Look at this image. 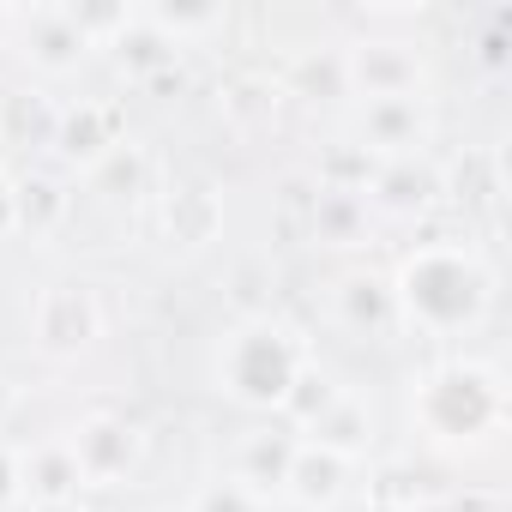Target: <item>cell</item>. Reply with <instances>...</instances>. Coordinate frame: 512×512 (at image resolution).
<instances>
[{"label":"cell","mask_w":512,"mask_h":512,"mask_svg":"<svg viewBox=\"0 0 512 512\" xmlns=\"http://www.w3.org/2000/svg\"><path fill=\"white\" fill-rule=\"evenodd\" d=\"M434 139V109L428 97H380V103H362V121H356V151L380 157V163H398V157H422Z\"/></svg>","instance_id":"52a82bcc"},{"label":"cell","mask_w":512,"mask_h":512,"mask_svg":"<svg viewBox=\"0 0 512 512\" xmlns=\"http://www.w3.org/2000/svg\"><path fill=\"white\" fill-rule=\"evenodd\" d=\"M19 31H25V49H19V55H25L37 73H49V79L73 73V67L91 55L85 25H79L73 13H61V7H37V13H25V19H19Z\"/></svg>","instance_id":"30bf717a"},{"label":"cell","mask_w":512,"mask_h":512,"mask_svg":"<svg viewBox=\"0 0 512 512\" xmlns=\"http://www.w3.org/2000/svg\"><path fill=\"white\" fill-rule=\"evenodd\" d=\"M332 314H338V326L344 332H356V338H392L404 320H398V296H392V278H380V272H350V278H338V290H332Z\"/></svg>","instance_id":"8fae6325"},{"label":"cell","mask_w":512,"mask_h":512,"mask_svg":"<svg viewBox=\"0 0 512 512\" xmlns=\"http://www.w3.org/2000/svg\"><path fill=\"white\" fill-rule=\"evenodd\" d=\"M0 235H19V211H13V181L0 175Z\"/></svg>","instance_id":"44dd1931"},{"label":"cell","mask_w":512,"mask_h":512,"mask_svg":"<svg viewBox=\"0 0 512 512\" xmlns=\"http://www.w3.org/2000/svg\"><path fill=\"white\" fill-rule=\"evenodd\" d=\"M338 398H344V386H338L332 374L302 368V374H296V386H290V398H284V416H290V428H296V434H308V428L338 404Z\"/></svg>","instance_id":"ac0fdd59"},{"label":"cell","mask_w":512,"mask_h":512,"mask_svg":"<svg viewBox=\"0 0 512 512\" xmlns=\"http://www.w3.org/2000/svg\"><path fill=\"white\" fill-rule=\"evenodd\" d=\"M0 163H7V145H0Z\"/></svg>","instance_id":"603a6c76"},{"label":"cell","mask_w":512,"mask_h":512,"mask_svg":"<svg viewBox=\"0 0 512 512\" xmlns=\"http://www.w3.org/2000/svg\"><path fill=\"white\" fill-rule=\"evenodd\" d=\"M434 193H446V175L428 163V157H398V163H380L362 187L368 211H386V217H422L434 205Z\"/></svg>","instance_id":"9c48e42d"},{"label":"cell","mask_w":512,"mask_h":512,"mask_svg":"<svg viewBox=\"0 0 512 512\" xmlns=\"http://www.w3.org/2000/svg\"><path fill=\"white\" fill-rule=\"evenodd\" d=\"M67 163L79 169H97L109 151H121V115L109 103H79V109H61L55 115V139H49Z\"/></svg>","instance_id":"4fadbf2b"},{"label":"cell","mask_w":512,"mask_h":512,"mask_svg":"<svg viewBox=\"0 0 512 512\" xmlns=\"http://www.w3.org/2000/svg\"><path fill=\"white\" fill-rule=\"evenodd\" d=\"M344 85H350L362 103H380V97H422L428 61H422L410 43L368 37V43L344 49Z\"/></svg>","instance_id":"277c9868"},{"label":"cell","mask_w":512,"mask_h":512,"mask_svg":"<svg viewBox=\"0 0 512 512\" xmlns=\"http://www.w3.org/2000/svg\"><path fill=\"white\" fill-rule=\"evenodd\" d=\"M350 464H356V458L302 440V452H296V464H290L284 500H290L296 512H332V506H344V494H350Z\"/></svg>","instance_id":"7c38bea8"},{"label":"cell","mask_w":512,"mask_h":512,"mask_svg":"<svg viewBox=\"0 0 512 512\" xmlns=\"http://www.w3.org/2000/svg\"><path fill=\"white\" fill-rule=\"evenodd\" d=\"M368 229V199L350 193V187H320L314 193V235L332 241V247H356Z\"/></svg>","instance_id":"9a60e30c"},{"label":"cell","mask_w":512,"mask_h":512,"mask_svg":"<svg viewBox=\"0 0 512 512\" xmlns=\"http://www.w3.org/2000/svg\"><path fill=\"white\" fill-rule=\"evenodd\" d=\"M181 512H187V506H181Z\"/></svg>","instance_id":"cb8c5ba5"},{"label":"cell","mask_w":512,"mask_h":512,"mask_svg":"<svg viewBox=\"0 0 512 512\" xmlns=\"http://www.w3.org/2000/svg\"><path fill=\"white\" fill-rule=\"evenodd\" d=\"M97 332H103V308L85 284H49L31 308V338L49 356H79L97 344Z\"/></svg>","instance_id":"ba28073f"},{"label":"cell","mask_w":512,"mask_h":512,"mask_svg":"<svg viewBox=\"0 0 512 512\" xmlns=\"http://www.w3.org/2000/svg\"><path fill=\"white\" fill-rule=\"evenodd\" d=\"M410 416L440 446H488L500 434V422H506L500 374L488 362H446L416 386Z\"/></svg>","instance_id":"7a4b0ae2"},{"label":"cell","mask_w":512,"mask_h":512,"mask_svg":"<svg viewBox=\"0 0 512 512\" xmlns=\"http://www.w3.org/2000/svg\"><path fill=\"white\" fill-rule=\"evenodd\" d=\"M67 193H61V181H49V175H31V181H13V211H19V229L25 235H49L61 217H67Z\"/></svg>","instance_id":"e0dca14e"},{"label":"cell","mask_w":512,"mask_h":512,"mask_svg":"<svg viewBox=\"0 0 512 512\" xmlns=\"http://www.w3.org/2000/svg\"><path fill=\"white\" fill-rule=\"evenodd\" d=\"M187 512H266V506L253 500V494H241V488L223 476V482H205V488L193 494V506H187Z\"/></svg>","instance_id":"d6986e66"},{"label":"cell","mask_w":512,"mask_h":512,"mask_svg":"<svg viewBox=\"0 0 512 512\" xmlns=\"http://www.w3.org/2000/svg\"><path fill=\"white\" fill-rule=\"evenodd\" d=\"M67 446H73V458H79V476H85V488H115V482H127L133 470H139V458H145V434L127 422V416H85L73 434H67Z\"/></svg>","instance_id":"8992f818"},{"label":"cell","mask_w":512,"mask_h":512,"mask_svg":"<svg viewBox=\"0 0 512 512\" xmlns=\"http://www.w3.org/2000/svg\"><path fill=\"white\" fill-rule=\"evenodd\" d=\"M368 434H374V416H368V404H362V398H350V392H344V398L314 422V428H308V440H314V446L344 452V458H356V452L368 446Z\"/></svg>","instance_id":"2e32d148"},{"label":"cell","mask_w":512,"mask_h":512,"mask_svg":"<svg viewBox=\"0 0 512 512\" xmlns=\"http://www.w3.org/2000/svg\"><path fill=\"white\" fill-rule=\"evenodd\" d=\"M25 494L43 512H61L85 494V476H79V458L67 440H43L37 452H25Z\"/></svg>","instance_id":"5bb4252c"},{"label":"cell","mask_w":512,"mask_h":512,"mask_svg":"<svg viewBox=\"0 0 512 512\" xmlns=\"http://www.w3.org/2000/svg\"><path fill=\"white\" fill-rule=\"evenodd\" d=\"M25 500V452H13L7 440H0V512Z\"/></svg>","instance_id":"ffe728a7"},{"label":"cell","mask_w":512,"mask_h":512,"mask_svg":"<svg viewBox=\"0 0 512 512\" xmlns=\"http://www.w3.org/2000/svg\"><path fill=\"white\" fill-rule=\"evenodd\" d=\"M296 452H302V434H296V428L260 422V428H247V434L235 440V452H229V482H235L241 494H253L260 506H272V500H284V488H290Z\"/></svg>","instance_id":"5b68a950"},{"label":"cell","mask_w":512,"mask_h":512,"mask_svg":"<svg viewBox=\"0 0 512 512\" xmlns=\"http://www.w3.org/2000/svg\"><path fill=\"white\" fill-rule=\"evenodd\" d=\"M392 296H398L404 326H422L428 338H458V332L482 326V314L494 302V272L464 241H428L398 266Z\"/></svg>","instance_id":"6da1fadb"},{"label":"cell","mask_w":512,"mask_h":512,"mask_svg":"<svg viewBox=\"0 0 512 512\" xmlns=\"http://www.w3.org/2000/svg\"><path fill=\"white\" fill-rule=\"evenodd\" d=\"M368 512H410V506H392V500H374Z\"/></svg>","instance_id":"7402d4cb"},{"label":"cell","mask_w":512,"mask_h":512,"mask_svg":"<svg viewBox=\"0 0 512 512\" xmlns=\"http://www.w3.org/2000/svg\"><path fill=\"white\" fill-rule=\"evenodd\" d=\"M302 368L308 350L284 320H241L217 344V392L235 398L241 410H284Z\"/></svg>","instance_id":"3957f363"}]
</instances>
